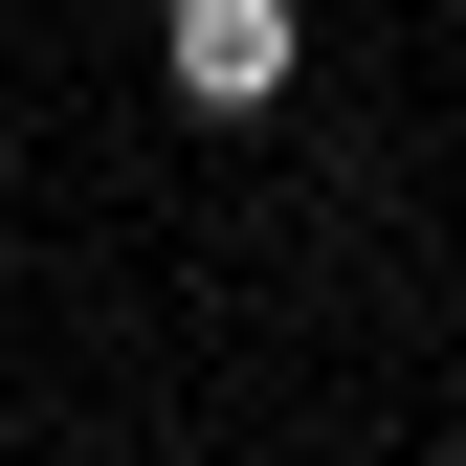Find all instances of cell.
<instances>
[{"label": "cell", "instance_id": "6da1fadb", "mask_svg": "<svg viewBox=\"0 0 466 466\" xmlns=\"http://www.w3.org/2000/svg\"><path fill=\"white\" fill-rule=\"evenodd\" d=\"M156 67H178V111H289V67H311V23L289 0H156Z\"/></svg>", "mask_w": 466, "mask_h": 466}]
</instances>
